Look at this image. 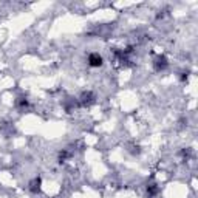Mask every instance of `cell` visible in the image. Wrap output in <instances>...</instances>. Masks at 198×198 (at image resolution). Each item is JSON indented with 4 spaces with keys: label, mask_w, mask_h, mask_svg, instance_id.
I'll return each mask as SVG.
<instances>
[{
    "label": "cell",
    "mask_w": 198,
    "mask_h": 198,
    "mask_svg": "<svg viewBox=\"0 0 198 198\" xmlns=\"http://www.w3.org/2000/svg\"><path fill=\"white\" fill-rule=\"evenodd\" d=\"M88 64L92 65V67H101L102 65V57L98 53H93V54L88 56Z\"/></svg>",
    "instance_id": "1"
},
{
    "label": "cell",
    "mask_w": 198,
    "mask_h": 198,
    "mask_svg": "<svg viewBox=\"0 0 198 198\" xmlns=\"http://www.w3.org/2000/svg\"><path fill=\"white\" fill-rule=\"evenodd\" d=\"M164 67H166V59H164V57H160V59L158 61H156V68H164Z\"/></svg>",
    "instance_id": "2"
}]
</instances>
